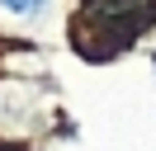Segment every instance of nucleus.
<instances>
[{
	"mask_svg": "<svg viewBox=\"0 0 156 151\" xmlns=\"http://www.w3.org/2000/svg\"><path fill=\"white\" fill-rule=\"evenodd\" d=\"M0 9H10V14H38L43 0H0Z\"/></svg>",
	"mask_w": 156,
	"mask_h": 151,
	"instance_id": "1",
	"label": "nucleus"
}]
</instances>
